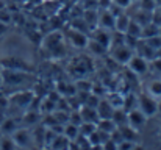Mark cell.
Here are the masks:
<instances>
[{"mask_svg": "<svg viewBox=\"0 0 161 150\" xmlns=\"http://www.w3.org/2000/svg\"><path fill=\"white\" fill-rule=\"evenodd\" d=\"M155 56H160V58H161V47L157 50V52H155Z\"/></svg>", "mask_w": 161, "mask_h": 150, "instance_id": "34", "label": "cell"}, {"mask_svg": "<svg viewBox=\"0 0 161 150\" xmlns=\"http://www.w3.org/2000/svg\"><path fill=\"white\" fill-rule=\"evenodd\" d=\"M46 109H47V114H52L55 109H56V102L50 100V97L46 99L42 103H41V113H44Z\"/></svg>", "mask_w": 161, "mask_h": 150, "instance_id": "24", "label": "cell"}, {"mask_svg": "<svg viewBox=\"0 0 161 150\" xmlns=\"http://www.w3.org/2000/svg\"><path fill=\"white\" fill-rule=\"evenodd\" d=\"M11 136H13L17 147H30L31 142H33V135L27 128H17Z\"/></svg>", "mask_w": 161, "mask_h": 150, "instance_id": "7", "label": "cell"}, {"mask_svg": "<svg viewBox=\"0 0 161 150\" xmlns=\"http://www.w3.org/2000/svg\"><path fill=\"white\" fill-rule=\"evenodd\" d=\"M150 66H152L153 70H157V72L161 74V58L160 56H155L153 59H150Z\"/></svg>", "mask_w": 161, "mask_h": 150, "instance_id": "28", "label": "cell"}, {"mask_svg": "<svg viewBox=\"0 0 161 150\" xmlns=\"http://www.w3.org/2000/svg\"><path fill=\"white\" fill-rule=\"evenodd\" d=\"M116 128H117V125H116V122L111 117H105V119H99L97 120V130H100L103 133L111 135Z\"/></svg>", "mask_w": 161, "mask_h": 150, "instance_id": "13", "label": "cell"}, {"mask_svg": "<svg viewBox=\"0 0 161 150\" xmlns=\"http://www.w3.org/2000/svg\"><path fill=\"white\" fill-rule=\"evenodd\" d=\"M69 41H70V44L75 46L77 49H85V47H88V44H89V39H88V36L85 35V31H81V30H78V28L69 30Z\"/></svg>", "mask_w": 161, "mask_h": 150, "instance_id": "8", "label": "cell"}, {"mask_svg": "<svg viewBox=\"0 0 161 150\" xmlns=\"http://www.w3.org/2000/svg\"><path fill=\"white\" fill-rule=\"evenodd\" d=\"M139 2V8L141 9H146V11H153L157 8V3L155 0H138Z\"/></svg>", "mask_w": 161, "mask_h": 150, "instance_id": "26", "label": "cell"}, {"mask_svg": "<svg viewBox=\"0 0 161 150\" xmlns=\"http://www.w3.org/2000/svg\"><path fill=\"white\" fill-rule=\"evenodd\" d=\"M136 102H138V108H139L147 117H152L153 114L158 113V102L155 100L153 96L142 92V94L138 96V100H136Z\"/></svg>", "mask_w": 161, "mask_h": 150, "instance_id": "1", "label": "cell"}, {"mask_svg": "<svg viewBox=\"0 0 161 150\" xmlns=\"http://www.w3.org/2000/svg\"><path fill=\"white\" fill-rule=\"evenodd\" d=\"M44 46L50 50L53 55H58V50L64 52V47H63V36H61L58 31L50 33V35L46 38V42H44Z\"/></svg>", "mask_w": 161, "mask_h": 150, "instance_id": "9", "label": "cell"}, {"mask_svg": "<svg viewBox=\"0 0 161 150\" xmlns=\"http://www.w3.org/2000/svg\"><path fill=\"white\" fill-rule=\"evenodd\" d=\"M155 3H157V6H161V0H155Z\"/></svg>", "mask_w": 161, "mask_h": 150, "instance_id": "36", "label": "cell"}, {"mask_svg": "<svg viewBox=\"0 0 161 150\" xmlns=\"http://www.w3.org/2000/svg\"><path fill=\"white\" fill-rule=\"evenodd\" d=\"M35 94L31 91H17L9 97V105H14L17 108H28L33 102Z\"/></svg>", "mask_w": 161, "mask_h": 150, "instance_id": "4", "label": "cell"}, {"mask_svg": "<svg viewBox=\"0 0 161 150\" xmlns=\"http://www.w3.org/2000/svg\"><path fill=\"white\" fill-rule=\"evenodd\" d=\"M127 66H128V69H130L131 74H135V75H144L149 70V67H150V61L146 59L141 55H133L128 59Z\"/></svg>", "mask_w": 161, "mask_h": 150, "instance_id": "3", "label": "cell"}, {"mask_svg": "<svg viewBox=\"0 0 161 150\" xmlns=\"http://www.w3.org/2000/svg\"><path fill=\"white\" fill-rule=\"evenodd\" d=\"M113 105L107 102V100H100L99 105H97V113H99V117L100 119H105V117H113Z\"/></svg>", "mask_w": 161, "mask_h": 150, "instance_id": "14", "label": "cell"}, {"mask_svg": "<svg viewBox=\"0 0 161 150\" xmlns=\"http://www.w3.org/2000/svg\"><path fill=\"white\" fill-rule=\"evenodd\" d=\"M158 8H160V9H161V6H158Z\"/></svg>", "mask_w": 161, "mask_h": 150, "instance_id": "38", "label": "cell"}, {"mask_svg": "<svg viewBox=\"0 0 161 150\" xmlns=\"http://www.w3.org/2000/svg\"><path fill=\"white\" fill-rule=\"evenodd\" d=\"M160 36H161V25H160Z\"/></svg>", "mask_w": 161, "mask_h": 150, "instance_id": "37", "label": "cell"}, {"mask_svg": "<svg viewBox=\"0 0 161 150\" xmlns=\"http://www.w3.org/2000/svg\"><path fill=\"white\" fill-rule=\"evenodd\" d=\"M158 113L161 114V97H160V102H158Z\"/></svg>", "mask_w": 161, "mask_h": 150, "instance_id": "35", "label": "cell"}, {"mask_svg": "<svg viewBox=\"0 0 161 150\" xmlns=\"http://www.w3.org/2000/svg\"><path fill=\"white\" fill-rule=\"evenodd\" d=\"M111 56L119 64H127L128 59L133 56V49L128 47L125 42H119L116 46L111 44Z\"/></svg>", "mask_w": 161, "mask_h": 150, "instance_id": "2", "label": "cell"}, {"mask_svg": "<svg viewBox=\"0 0 161 150\" xmlns=\"http://www.w3.org/2000/svg\"><path fill=\"white\" fill-rule=\"evenodd\" d=\"M0 149H17V146H16L11 135H5L3 138H0Z\"/></svg>", "mask_w": 161, "mask_h": 150, "instance_id": "22", "label": "cell"}, {"mask_svg": "<svg viewBox=\"0 0 161 150\" xmlns=\"http://www.w3.org/2000/svg\"><path fill=\"white\" fill-rule=\"evenodd\" d=\"M133 20H136L141 27L147 25L152 22V11H146V9H139V13L133 17Z\"/></svg>", "mask_w": 161, "mask_h": 150, "instance_id": "17", "label": "cell"}, {"mask_svg": "<svg viewBox=\"0 0 161 150\" xmlns=\"http://www.w3.org/2000/svg\"><path fill=\"white\" fill-rule=\"evenodd\" d=\"M0 22H3V24H6V25L11 22V13H8L5 8L0 9Z\"/></svg>", "mask_w": 161, "mask_h": 150, "instance_id": "27", "label": "cell"}, {"mask_svg": "<svg viewBox=\"0 0 161 150\" xmlns=\"http://www.w3.org/2000/svg\"><path fill=\"white\" fill-rule=\"evenodd\" d=\"M17 128H19V127H17V122H16V119H13V117L5 119V120L0 124V133H2V135H13Z\"/></svg>", "mask_w": 161, "mask_h": 150, "instance_id": "15", "label": "cell"}, {"mask_svg": "<svg viewBox=\"0 0 161 150\" xmlns=\"http://www.w3.org/2000/svg\"><path fill=\"white\" fill-rule=\"evenodd\" d=\"M130 20H131L130 16H127V14H124V13L117 14V16H116V20H114V30H116L117 33H122V35H124V33L127 31V28H128Z\"/></svg>", "mask_w": 161, "mask_h": 150, "instance_id": "11", "label": "cell"}, {"mask_svg": "<svg viewBox=\"0 0 161 150\" xmlns=\"http://www.w3.org/2000/svg\"><path fill=\"white\" fill-rule=\"evenodd\" d=\"M24 122L25 124H36L38 122V114H25L24 116Z\"/></svg>", "mask_w": 161, "mask_h": 150, "instance_id": "29", "label": "cell"}, {"mask_svg": "<svg viewBox=\"0 0 161 150\" xmlns=\"http://www.w3.org/2000/svg\"><path fill=\"white\" fill-rule=\"evenodd\" d=\"M149 94L153 97H161V80H153L149 83Z\"/></svg>", "mask_w": 161, "mask_h": 150, "instance_id": "23", "label": "cell"}, {"mask_svg": "<svg viewBox=\"0 0 161 150\" xmlns=\"http://www.w3.org/2000/svg\"><path fill=\"white\" fill-rule=\"evenodd\" d=\"M113 3L117 5V6H120L122 9H125V8H128L131 5V0H113Z\"/></svg>", "mask_w": 161, "mask_h": 150, "instance_id": "30", "label": "cell"}, {"mask_svg": "<svg viewBox=\"0 0 161 150\" xmlns=\"http://www.w3.org/2000/svg\"><path fill=\"white\" fill-rule=\"evenodd\" d=\"M114 20H116V16H114L109 9H107V11L100 16V25H102L103 28H107V30L114 28Z\"/></svg>", "mask_w": 161, "mask_h": 150, "instance_id": "16", "label": "cell"}, {"mask_svg": "<svg viewBox=\"0 0 161 150\" xmlns=\"http://www.w3.org/2000/svg\"><path fill=\"white\" fill-rule=\"evenodd\" d=\"M77 88H80V91H86V92H89L91 88H92V85H91L89 81H81V83L77 85Z\"/></svg>", "mask_w": 161, "mask_h": 150, "instance_id": "31", "label": "cell"}, {"mask_svg": "<svg viewBox=\"0 0 161 150\" xmlns=\"http://www.w3.org/2000/svg\"><path fill=\"white\" fill-rule=\"evenodd\" d=\"M141 31H142V27L136 22V20H130V24H128V28H127V31L124 33V35H130V36H133V38H141Z\"/></svg>", "mask_w": 161, "mask_h": 150, "instance_id": "20", "label": "cell"}, {"mask_svg": "<svg viewBox=\"0 0 161 150\" xmlns=\"http://www.w3.org/2000/svg\"><path fill=\"white\" fill-rule=\"evenodd\" d=\"M146 120H147V116L138 108V109H128V113H127V124L130 125V127H133L135 130H139V128H142V125L146 124Z\"/></svg>", "mask_w": 161, "mask_h": 150, "instance_id": "5", "label": "cell"}, {"mask_svg": "<svg viewBox=\"0 0 161 150\" xmlns=\"http://www.w3.org/2000/svg\"><path fill=\"white\" fill-rule=\"evenodd\" d=\"M97 130V124H94V122H81V125H80V135H83V136H89L91 133H94Z\"/></svg>", "mask_w": 161, "mask_h": 150, "instance_id": "21", "label": "cell"}, {"mask_svg": "<svg viewBox=\"0 0 161 150\" xmlns=\"http://www.w3.org/2000/svg\"><path fill=\"white\" fill-rule=\"evenodd\" d=\"M144 41H146V42H147V44H149L152 49L155 50V52H157V50L161 47V36H160V35H155V36H152V38H147V39H144Z\"/></svg>", "mask_w": 161, "mask_h": 150, "instance_id": "25", "label": "cell"}, {"mask_svg": "<svg viewBox=\"0 0 161 150\" xmlns=\"http://www.w3.org/2000/svg\"><path fill=\"white\" fill-rule=\"evenodd\" d=\"M80 114H81L83 122H94V124H97V120L100 119L99 113H97V108H92V106H88V105L81 106Z\"/></svg>", "mask_w": 161, "mask_h": 150, "instance_id": "10", "label": "cell"}, {"mask_svg": "<svg viewBox=\"0 0 161 150\" xmlns=\"http://www.w3.org/2000/svg\"><path fill=\"white\" fill-rule=\"evenodd\" d=\"M63 135L67 138V139H70V141H74V139H77V136L80 135V127L78 125H74V124H66L64 125V131H63Z\"/></svg>", "mask_w": 161, "mask_h": 150, "instance_id": "18", "label": "cell"}, {"mask_svg": "<svg viewBox=\"0 0 161 150\" xmlns=\"http://www.w3.org/2000/svg\"><path fill=\"white\" fill-rule=\"evenodd\" d=\"M69 144H70V139H67L64 135H56L49 147H52V149H69Z\"/></svg>", "mask_w": 161, "mask_h": 150, "instance_id": "19", "label": "cell"}, {"mask_svg": "<svg viewBox=\"0 0 161 150\" xmlns=\"http://www.w3.org/2000/svg\"><path fill=\"white\" fill-rule=\"evenodd\" d=\"M8 106H9V99H6V97H0V113H3Z\"/></svg>", "mask_w": 161, "mask_h": 150, "instance_id": "32", "label": "cell"}, {"mask_svg": "<svg viewBox=\"0 0 161 150\" xmlns=\"http://www.w3.org/2000/svg\"><path fill=\"white\" fill-rule=\"evenodd\" d=\"M28 75L25 72H20L17 69H9V70H5L3 72V81L9 86H14V85H20L24 81H27Z\"/></svg>", "mask_w": 161, "mask_h": 150, "instance_id": "6", "label": "cell"}, {"mask_svg": "<svg viewBox=\"0 0 161 150\" xmlns=\"http://www.w3.org/2000/svg\"><path fill=\"white\" fill-rule=\"evenodd\" d=\"M6 27H8L6 24H3V22H0V36H2V35H3L5 31H6Z\"/></svg>", "mask_w": 161, "mask_h": 150, "instance_id": "33", "label": "cell"}, {"mask_svg": "<svg viewBox=\"0 0 161 150\" xmlns=\"http://www.w3.org/2000/svg\"><path fill=\"white\" fill-rule=\"evenodd\" d=\"M94 41H96L97 44H100L102 47H105V49H108V47L111 46V42H113V39H111V35H109V31H108L107 28L96 31Z\"/></svg>", "mask_w": 161, "mask_h": 150, "instance_id": "12", "label": "cell"}]
</instances>
